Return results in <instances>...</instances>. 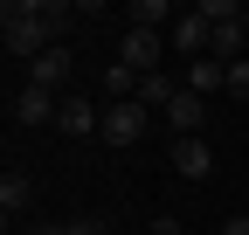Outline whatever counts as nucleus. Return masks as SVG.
Segmentation results:
<instances>
[{
    "label": "nucleus",
    "mask_w": 249,
    "mask_h": 235,
    "mask_svg": "<svg viewBox=\"0 0 249 235\" xmlns=\"http://www.w3.org/2000/svg\"><path fill=\"white\" fill-rule=\"evenodd\" d=\"M145 235H187V228H180L173 215H160V221H152V228H145Z\"/></svg>",
    "instance_id": "17"
},
{
    "label": "nucleus",
    "mask_w": 249,
    "mask_h": 235,
    "mask_svg": "<svg viewBox=\"0 0 249 235\" xmlns=\"http://www.w3.org/2000/svg\"><path fill=\"white\" fill-rule=\"evenodd\" d=\"M208 35H214V28H208V21H201L194 7H187V14L173 21V49L187 55V63H194V55H208Z\"/></svg>",
    "instance_id": "9"
},
{
    "label": "nucleus",
    "mask_w": 249,
    "mask_h": 235,
    "mask_svg": "<svg viewBox=\"0 0 249 235\" xmlns=\"http://www.w3.org/2000/svg\"><path fill=\"white\" fill-rule=\"evenodd\" d=\"M173 97H180V83H173V76H145V83H139V104H145V111H166Z\"/></svg>",
    "instance_id": "13"
},
{
    "label": "nucleus",
    "mask_w": 249,
    "mask_h": 235,
    "mask_svg": "<svg viewBox=\"0 0 249 235\" xmlns=\"http://www.w3.org/2000/svg\"><path fill=\"white\" fill-rule=\"evenodd\" d=\"M222 235H249V215H229V221H222Z\"/></svg>",
    "instance_id": "18"
},
{
    "label": "nucleus",
    "mask_w": 249,
    "mask_h": 235,
    "mask_svg": "<svg viewBox=\"0 0 249 235\" xmlns=\"http://www.w3.org/2000/svg\"><path fill=\"white\" fill-rule=\"evenodd\" d=\"M55 132H70V138H97V132H104V111L90 104L83 90H70V97H62V111H55Z\"/></svg>",
    "instance_id": "3"
},
{
    "label": "nucleus",
    "mask_w": 249,
    "mask_h": 235,
    "mask_svg": "<svg viewBox=\"0 0 249 235\" xmlns=\"http://www.w3.org/2000/svg\"><path fill=\"white\" fill-rule=\"evenodd\" d=\"M145 125H152V111H145L139 97H132V104H104V132H97V138H104V145H139Z\"/></svg>",
    "instance_id": "2"
},
{
    "label": "nucleus",
    "mask_w": 249,
    "mask_h": 235,
    "mask_svg": "<svg viewBox=\"0 0 249 235\" xmlns=\"http://www.w3.org/2000/svg\"><path fill=\"white\" fill-rule=\"evenodd\" d=\"M28 201H35V180H28V173H0V215H28Z\"/></svg>",
    "instance_id": "11"
},
{
    "label": "nucleus",
    "mask_w": 249,
    "mask_h": 235,
    "mask_svg": "<svg viewBox=\"0 0 249 235\" xmlns=\"http://www.w3.org/2000/svg\"><path fill=\"white\" fill-rule=\"evenodd\" d=\"M173 173L180 180H208L214 173V145L208 138H173Z\"/></svg>",
    "instance_id": "6"
},
{
    "label": "nucleus",
    "mask_w": 249,
    "mask_h": 235,
    "mask_svg": "<svg viewBox=\"0 0 249 235\" xmlns=\"http://www.w3.org/2000/svg\"><path fill=\"white\" fill-rule=\"evenodd\" d=\"M194 14H201L208 28H222V21H249V14L235 7V0H201V7H194Z\"/></svg>",
    "instance_id": "14"
},
{
    "label": "nucleus",
    "mask_w": 249,
    "mask_h": 235,
    "mask_svg": "<svg viewBox=\"0 0 249 235\" xmlns=\"http://www.w3.org/2000/svg\"><path fill=\"white\" fill-rule=\"evenodd\" d=\"M166 21H180L166 0H132V7H124V28H145V35H160Z\"/></svg>",
    "instance_id": "12"
},
{
    "label": "nucleus",
    "mask_w": 249,
    "mask_h": 235,
    "mask_svg": "<svg viewBox=\"0 0 249 235\" xmlns=\"http://www.w3.org/2000/svg\"><path fill=\"white\" fill-rule=\"evenodd\" d=\"M28 83H35V90H49V97H70V49H49V55H35V63H28Z\"/></svg>",
    "instance_id": "4"
},
{
    "label": "nucleus",
    "mask_w": 249,
    "mask_h": 235,
    "mask_svg": "<svg viewBox=\"0 0 249 235\" xmlns=\"http://www.w3.org/2000/svg\"><path fill=\"white\" fill-rule=\"evenodd\" d=\"M55 111H62V97L35 90V83H21V90H14V125H55Z\"/></svg>",
    "instance_id": "7"
},
{
    "label": "nucleus",
    "mask_w": 249,
    "mask_h": 235,
    "mask_svg": "<svg viewBox=\"0 0 249 235\" xmlns=\"http://www.w3.org/2000/svg\"><path fill=\"white\" fill-rule=\"evenodd\" d=\"M180 83H187V90H194V97H208V90H229V63H214V55H194Z\"/></svg>",
    "instance_id": "8"
},
{
    "label": "nucleus",
    "mask_w": 249,
    "mask_h": 235,
    "mask_svg": "<svg viewBox=\"0 0 249 235\" xmlns=\"http://www.w3.org/2000/svg\"><path fill=\"white\" fill-rule=\"evenodd\" d=\"M242 49H249V21H222L208 35V55H214V63H242Z\"/></svg>",
    "instance_id": "10"
},
{
    "label": "nucleus",
    "mask_w": 249,
    "mask_h": 235,
    "mask_svg": "<svg viewBox=\"0 0 249 235\" xmlns=\"http://www.w3.org/2000/svg\"><path fill=\"white\" fill-rule=\"evenodd\" d=\"M229 90H235V97H249V55H242V63H229Z\"/></svg>",
    "instance_id": "15"
},
{
    "label": "nucleus",
    "mask_w": 249,
    "mask_h": 235,
    "mask_svg": "<svg viewBox=\"0 0 249 235\" xmlns=\"http://www.w3.org/2000/svg\"><path fill=\"white\" fill-rule=\"evenodd\" d=\"M160 55H166V35H145V28H124L118 35V63L132 76H160Z\"/></svg>",
    "instance_id": "1"
},
{
    "label": "nucleus",
    "mask_w": 249,
    "mask_h": 235,
    "mask_svg": "<svg viewBox=\"0 0 249 235\" xmlns=\"http://www.w3.org/2000/svg\"><path fill=\"white\" fill-rule=\"evenodd\" d=\"M35 235H62V228H35Z\"/></svg>",
    "instance_id": "19"
},
{
    "label": "nucleus",
    "mask_w": 249,
    "mask_h": 235,
    "mask_svg": "<svg viewBox=\"0 0 249 235\" xmlns=\"http://www.w3.org/2000/svg\"><path fill=\"white\" fill-rule=\"evenodd\" d=\"M62 235H104V221H97V215H76L70 228H62Z\"/></svg>",
    "instance_id": "16"
},
{
    "label": "nucleus",
    "mask_w": 249,
    "mask_h": 235,
    "mask_svg": "<svg viewBox=\"0 0 249 235\" xmlns=\"http://www.w3.org/2000/svg\"><path fill=\"white\" fill-rule=\"evenodd\" d=\"M166 125H173V138H201V125H208V97H194L180 83V97L166 104Z\"/></svg>",
    "instance_id": "5"
}]
</instances>
